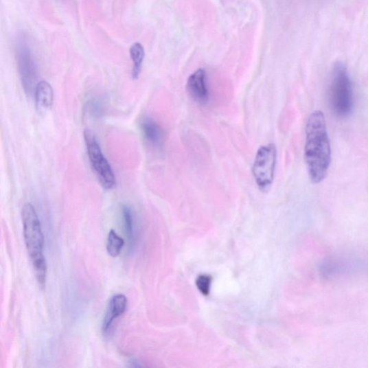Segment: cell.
Listing matches in <instances>:
<instances>
[{
  "instance_id": "obj_9",
  "label": "cell",
  "mask_w": 368,
  "mask_h": 368,
  "mask_svg": "<svg viewBox=\"0 0 368 368\" xmlns=\"http://www.w3.org/2000/svg\"><path fill=\"white\" fill-rule=\"evenodd\" d=\"M141 130L145 140L152 147L161 148L164 143V131L158 122L146 117L141 122Z\"/></svg>"
},
{
  "instance_id": "obj_4",
  "label": "cell",
  "mask_w": 368,
  "mask_h": 368,
  "mask_svg": "<svg viewBox=\"0 0 368 368\" xmlns=\"http://www.w3.org/2000/svg\"><path fill=\"white\" fill-rule=\"evenodd\" d=\"M84 141L90 163L103 188L113 189L116 186V179L113 168L103 155L102 149L93 132L85 130Z\"/></svg>"
},
{
  "instance_id": "obj_15",
  "label": "cell",
  "mask_w": 368,
  "mask_h": 368,
  "mask_svg": "<svg viewBox=\"0 0 368 368\" xmlns=\"http://www.w3.org/2000/svg\"><path fill=\"white\" fill-rule=\"evenodd\" d=\"M101 103L99 102V100H96L93 102V104H91V112L93 113L94 115H96L97 116H99L100 113H102V106Z\"/></svg>"
},
{
  "instance_id": "obj_12",
  "label": "cell",
  "mask_w": 368,
  "mask_h": 368,
  "mask_svg": "<svg viewBox=\"0 0 368 368\" xmlns=\"http://www.w3.org/2000/svg\"><path fill=\"white\" fill-rule=\"evenodd\" d=\"M125 241L113 229L111 230L106 242V251L113 257H117L124 248Z\"/></svg>"
},
{
  "instance_id": "obj_8",
  "label": "cell",
  "mask_w": 368,
  "mask_h": 368,
  "mask_svg": "<svg viewBox=\"0 0 368 368\" xmlns=\"http://www.w3.org/2000/svg\"><path fill=\"white\" fill-rule=\"evenodd\" d=\"M127 305L128 299L124 295H117L111 298L103 321V333L109 332L114 321L126 312Z\"/></svg>"
},
{
  "instance_id": "obj_5",
  "label": "cell",
  "mask_w": 368,
  "mask_h": 368,
  "mask_svg": "<svg viewBox=\"0 0 368 368\" xmlns=\"http://www.w3.org/2000/svg\"><path fill=\"white\" fill-rule=\"evenodd\" d=\"M277 150L270 143L260 147L256 153L253 165V175L258 189L264 192L268 191L273 183Z\"/></svg>"
},
{
  "instance_id": "obj_1",
  "label": "cell",
  "mask_w": 368,
  "mask_h": 368,
  "mask_svg": "<svg viewBox=\"0 0 368 368\" xmlns=\"http://www.w3.org/2000/svg\"><path fill=\"white\" fill-rule=\"evenodd\" d=\"M304 161L310 181L319 183L326 178L332 161V150L325 116L313 112L306 126Z\"/></svg>"
},
{
  "instance_id": "obj_7",
  "label": "cell",
  "mask_w": 368,
  "mask_h": 368,
  "mask_svg": "<svg viewBox=\"0 0 368 368\" xmlns=\"http://www.w3.org/2000/svg\"><path fill=\"white\" fill-rule=\"evenodd\" d=\"M187 90L191 98L199 104H205L209 100L207 76L204 69H198L189 78Z\"/></svg>"
},
{
  "instance_id": "obj_2",
  "label": "cell",
  "mask_w": 368,
  "mask_h": 368,
  "mask_svg": "<svg viewBox=\"0 0 368 368\" xmlns=\"http://www.w3.org/2000/svg\"><path fill=\"white\" fill-rule=\"evenodd\" d=\"M22 220L26 249L32 259L36 279L43 288L47 273V264L43 255L44 236L37 212L32 204L23 206Z\"/></svg>"
},
{
  "instance_id": "obj_3",
  "label": "cell",
  "mask_w": 368,
  "mask_h": 368,
  "mask_svg": "<svg viewBox=\"0 0 368 368\" xmlns=\"http://www.w3.org/2000/svg\"><path fill=\"white\" fill-rule=\"evenodd\" d=\"M329 102L332 112L336 117L345 119L354 112V89L347 69L341 61H337L332 71Z\"/></svg>"
},
{
  "instance_id": "obj_13",
  "label": "cell",
  "mask_w": 368,
  "mask_h": 368,
  "mask_svg": "<svg viewBox=\"0 0 368 368\" xmlns=\"http://www.w3.org/2000/svg\"><path fill=\"white\" fill-rule=\"evenodd\" d=\"M122 217H124V228L128 240L132 244L134 241V217L131 208L125 205L122 207Z\"/></svg>"
},
{
  "instance_id": "obj_6",
  "label": "cell",
  "mask_w": 368,
  "mask_h": 368,
  "mask_svg": "<svg viewBox=\"0 0 368 368\" xmlns=\"http://www.w3.org/2000/svg\"><path fill=\"white\" fill-rule=\"evenodd\" d=\"M17 58L23 87L26 94L30 95L37 86L38 71L34 54L24 37L19 41Z\"/></svg>"
},
{
  "instance_id": "obj_10",
  "label": "cell",
  "mask_w": 368,
  "mask_h": 368,
  "mask_svg": "<svg viewBox=\"0 0 368 368\" xmlns=\"http://www.w3.org/2000/svg\"><path fill=\"white\" fill-rule=\"evenodd\" d=\"M37 108L46 111L51 108L54 102V91L51 84L45 81L39 82L35 89Z\"/></svg>"
},
{
  "instance_id": "obj_11",
  "label": "cell",
  "mask_w": 368,
  "mask_h": 368,
  "mask_svg": "<svg viewBox=\"0 0 368 368\" xmlns=\"http://www.w3.org/2000/svg\"><path fill=\"white\" fill-rule=\"evenodd\" d=\"M130 54L133 62L132 78L134 80H137L141 73L145 58V50L143 45L140 43H135L130 47Z\"/></svg>"
},
{
  "instance_id": "obj_14",
  "label": "cell",
  "mask_w": 368,
  "mask_h": 368,
  "mask_svg": "<svg viewBox=\"0 0 368 368\" xmlns=\"http://www.w3.org/2000/svg\"><path fill=\"white\" fill-rule=\"evenodd\" d=\"M197 286L203 295H208L209 292V287L211 284V279L209 276L201 275L198 278L196 281Z\"/></svg>"
}]
</instances>
